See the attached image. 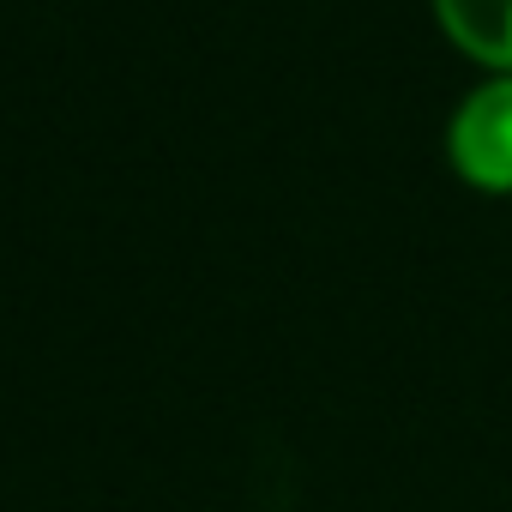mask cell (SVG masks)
Returning <instances> with one entry per match:
<instances>
[{"label":"cell","mask_w":512,"mask_h":512,"mask_svg":"<svg viewBox=\"0 0 512 512\" xmlns=\"http://www.w3.org/2000/svg\"><path fill=\"white\" fill-rule=\"evenodd\" d=\"M434 13L470 61L512 73V0H434Z\"/></svg>","instance_id":"7a4b0ae2"},{"label":"cell","mask_w":512,"mask_h":512,"mask_svg":"<svg viewBox=\"0 0 512 512\" xmlns=\"http://www.w3.org/2000/svg\"><path fill=\"white\" fill-rule=\"evenodd\" d=\"M452 163L470 187L512 193V73L482 85L452 121Z\"/></svg>","instance_id":"6da1fadb"}]
</instances>
